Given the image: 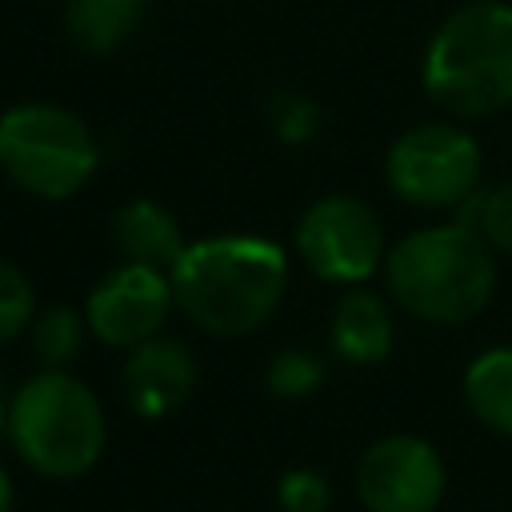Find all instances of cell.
Returning <instances> with one entry per match:
<instances>
[{
  "label": "cell",
  "mask_w": 512,
  "mask_h": 512,
  "mask_svg": "<svg viewBox=\"0 0 512 512\" xmlns=\"http://www.w3.org/2000/svg\"><path fill=\"white\" fill-rule=\"evenodd\" d=\"M144 4H148V0H144Z\"/></svg>",
  "instance_id": "23"
},
{
  "label": "cell",
  "mask_w": 512,
  "mask_h": 512,
  "mask_svg": "<svg viewBox=\"0 0 512 512\" xmlns=\"http://www.w3.org/2000/svg\"><path fill=\"white\" fill-rule=\"evenodd\" d=\"M8 400H12V396L4 392V380H0V432L8 428Z\"/></svg>",
  "instance_id": "22"
},
{
  "label": "cell",
  "mask_w": 512,
  "mask_h": 512,
  "mask_svg": "<svg viewBox=\"0 0 512 512\" xmlns=\"http://www.w3.org/2000/svg\"><path fill=\"white\" fill-rule=\"evenodd\" d=\"M276 504L280 512H328L332 488L316 468H288L276 480Z\"/></svg>",
  "instance_id": "20"
},
{
  "label": "cell",
  "mask_w": 512,
  "mask_h": 512,
  "mask_svg": "<svg viewBox=\"0 0 512 512\" xmlns=\"http://www.w3.org/2000/svg\"><path fill=\"white\" fill-rule=\"evenodd\" d=\"M84 328H88V320L76 308L56 304V308L36 312L32 324H28V340H32V352H36L40 368H68L80 356Z\"/></svg>",
  "instance_id": "15"
},
{
  "label": "cell",
  "mask_w": 512,
  "mask_h": 512,
  "mask_svg": "<svg viewBox=\"0 0 512 512\" xmlns=\"http://www.w3.org/2000/svg\"><path fill=\"white\" fill-rule=\"evenodd\" d=\"M120 388L136 416L144 420L172 416L196 388V360L180 340L152 336L128 348V360L120 368Z\"/></svg>",
  "instance_id": "10"
},
{
  "label": "cell",
  "mask_w": 512,
  "mask_h": 512,
  "mask_svg": "<svg viewBox=\"0 0 512 512\" xmlns=\"http://www.w3.org/2000/svg\"><path fill=\"white\" fill-rule=\"evenodd\" d=\"M332 348L348 364H380L392 352L396 324L388 304L368 288H348L332 312Z\"/></svg>",
  "instance_id": "11"
},
{
  "label": "cell",
  "mask_w": 512,
  "mask_h": 512,
  "mask_svg": "<svg viewBox=\"0 0 512 512\" xmlns=\"http://www.w3.org/2000/svg\"><path fill=\"white\" fill-rule=\"evenodd\" d=\"M100 164V144L92 128L60 104H16L0 116V172L40 196H76Z\"/></svg>",
  "instance_id": "5"
},
{
  "label": "cell",
  "mask_w": 512,
  "mask_h": 512,
  "mask_svg": "<svg viewBox=\"0 0 512 512\" xmlns=\"http://www.w3.org/2000/svg\"><path fill=\"white\" fill-rule=\"evenodd\" d=\"M32 316H36L32 280L16 264L0 260V344L16 340L32 324Z\"/></svg>",
  "instance_id": "19"
},
{
  "label": "cell",
  "mask_w": 512,
  "mask_h": 512,
  "mask_svg": "<svg viewBox=\"0 0 512 512\" xmlns=\"http://www.w3.org/2000/svg\"><path fill=\"white\" fill-rule=\"evenodd\" d=\"M392 300L428 324H464L480 316L496 288V256L464 224L408 232L384 256Z\"/></svg>",
  "instance_id": "2"
},
{
  "label": "cell",
  "mask_w": 512,
  "mask_h": 512,
  "mask_svg": "<svg viewBox=\"0 0 512 512\" xmlns=\"http://www.w3.org/2000/svg\"><path fill=\"white\" fill-rule=\"evenodd\" d=\"M264 120H268L272 136L284 144H308L320 132L316 100H308L304 92H288V88H280L264 100Z\"/></svg>",
  "instance_id": "18"
},
{
  "label": "cell",
  "mask_w": 512,
  "mask_h": 512,
  "mask_svg": "<svg viewBox=\"0 0 512 512\" xmlns=\"http://www.w3.org/2000/svg\"><path fill=\"white\" fill-rule=\"evenodd\" d=\"M12 504H16V492H12V476H8V468L0 464V512H12Z\"/></svg>",
  "instance_id": "21"
},
{
  "label": "cell",
  "mask_w": 512,
  "mask_h": 512,
  "mask_svg": "<svg viewBox=\"0 0 512 512\" xmlns=\"http://www.w3.org/2000/svg\"><path fill=\"white\" fill-rule=\"evenodd\" d=\"M4 432L32 472L48 480H76L100 464L108 420L84 380L68 368H40L12 392Z\"/></svg>",
  "instance_id": "3"
},
{
  "label": "cell",
  "mask_w": 512,
  "mask_h": 512,
  "mask_svg": "<svg viewBox=\"0 0 512 512\" xmlns=\"http://www.w3.org/2000/svg\"><path fill=\"white\" fill-rule=\"evenodd\" d=\"M320 380H324V360L312 348H284L264 368V384L280 400H300V396L316 392Z\"/></svg>",
  "instance_id": "17"
},
{
  "label": "cell",
  "mask_w": 512,
  "mask_h": 512,
  "mask_svg": "<svg viewBox=\"0 0 512 512\" xmlns=\"http://www.w3.org/2000/svg\"><path fill=\"white\" fill-rule=\"evenodd\" d=\"M144 0H68L64 28L68 40L92 56L116 52L140 24Z\"/></svg>",
  "instance_id": "13"
},
{
  "label": "cell",
  "mask_w": 512,
  "mask_h": 512,
  "mask_svg": "<svg viewBox=\"0 0 512 512\" xmlns=\"http://www.w3.org/2000/svg\"><path fill=\"white\" fill-rule=\"evenodd\" d=\"M464 404L488 432L512 436V348H488L468 364Z\"/></svg>",
  "instance_id": "14"
},
{
  "label": "cell",
  "mask_w": 512,
  "mask_h": 512,
  "mask_svg": "<svg viewBox=\"0 0 512 512\" xmlns=\"http://www.w3.org/2000/svg\"><path fill=\"white\" fill-rule=\"evenodd\" d=\"M112 244L128 264H148L160 272H172L188 248L172 212L152 200H132L112 216Z\"/></svg>",
  "instance_id": "12"
},
{
  "label": "cell",
  "mask_w": 512,
  "mask_h": 512,
  "mask_svg": "<svg viewBox=\"0 0 512 512\" xmlns=\"http://www.w3.org/2000/svg\"><path fill=\"white\" fill-rule=\"evenodd\" d=\"M480 144L452 124L400 132L384 160L388 188L412 208H460L480 188Z\"/></svg>",
  "instance_id": "6"
},
{
  "label": "cell",
  "mask_w": 512,
  "mask_h": 512,
  "mask_svg": "<svg viewBox=\"0 0 512 512\" xmlns=\"http://www.w3.org/2000/svg\"><path fill=\"white\" fill-rule=\"evenodd\" d=\"M424 92L456 116L512 104V4L476 0L444 16L420 64Z\"/></svg>",
  "instance_id": "4"
},
{
  "label": "cell",
  "mask_w": 512,
  "mask_h": 512,
  "mask_svg": "<svg viewBox=\"0 0 512 512\" xmlns=\"http://www.w3.org/2000/svg\"><path fill=\"white\" fill-rule=\"evenodd\" d=\"M444 488V456L412 432L380 436L356 460V496L368 512H436Z\"/></svg>",
  "instance_id": "8"
},
{
  "label": "cell",
  "mask_w": 512,
  "mask_h": 512,
  "mask_svg": "<svg viewBox=\"0 0 512 512\" xmlns=\"http://www.w3.org/2000/svg\"><path fill=\"white\" fill-rule=\"evenodd\" d=\"M456 224H464L476 236H484V244L492 252L512 256V180H504L496 188H476L460 204V220Z\"/></svg>",
  "instance_id": "16"
},
{
  "label": "cell",
  "mask_w": 512,
  "mask_h": 512,
  "mask_svg": "<svg viewBox=\"0 0 512 512\" xmlns=\"http://www.w3.org/2000/svg\"><path fill=\"white\" fill-rule=\"evenodd\" d=\"M176 308L208 336L256 332L284 300L288 256L264 236H208L176 260Z\"/></svg>",
  "instance_id": "1"
},
{
  "label": "cell",
  "mask_w": 512,
  "mask_h": 512,
  "mask_svg": "<svg viewBox=\"0 0 512 512\" xmlns=\"http://www.w3.org/2000/svg\"><path fill=\"white\" fill-rule=\"evenodd\" d=\"M176 308L172 276L148 264H120L96 280L84 304L88 332L108 348H136L160 336L164 320Z\"/></svg>",
  "instance_id": "9"
},
{
  "label": "cell",
  "mask_w": 512,
  "mask_h": 512,
  "mask_svg": "<svg viewBox=\"0 0 512 512\" xmlns=\"http://www.w3.org/2000/svg\"><path fill=\"white\" fill-rule=\"evenodd\" d=\"M296 252L332 284H364L384 264V228L356 196H320L296 224Z\"/></svg>",
  "instance_id": "7"
}]
</instances>
